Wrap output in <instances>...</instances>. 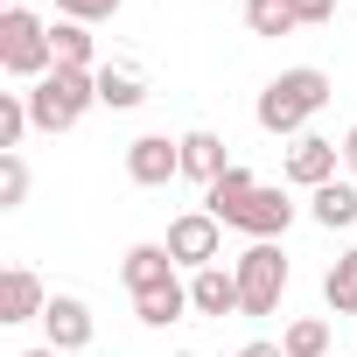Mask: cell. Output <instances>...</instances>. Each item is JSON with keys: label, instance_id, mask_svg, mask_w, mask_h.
Here are the masks:
<instances>
[{"label": "cell", "instance_id": "cell-4", "mask_svg": "<svg viewBox=\"0 0 357 357\" xmlns=\"http://www.w3.org/2000/svg\"><path fill=\"white\" fill-rule=\"evenodd\" d=\"M0 70L8 77H50L56 50H50V22H36L29 8H0Z\"/></svg>", "mask_w": 357, "mask_h": 357}, {"label": "cell", "instance_id": "cell-26", "mask_svg": "<svg viewBox=\"0 0 357 357\" xmlns=\"http://www.w3.org/2000/svg\"><path fill=\"white\" fill-rule=\"evenodd\" d=\"M238 357H287V350H280V343H245Z\"/></svg>", "mask_w": 357, "mask_h": 357}, {"label": "cell", "instance_id": "cell-9", "mask_svg": "<svg viewBox=\"0 0 357 357\" xmlns=\"http://www.w3.org/2000/svg\"><path fill=\"white\" fill-rule=\"evenodd\" d=\"M294 225V204H287V190H252L245 204H238V218H231V231H245V238H280Z\"/></svg>", "mask_w": 357, "mask_h": 357}, {"label": "cell", "instance_id": "cell-22", "mask_svg": "<svg viewBox=\"0 0 357 357\" xmlns=\"http://www.w3.org/2000/svg\"><path fill=\"white\" fill-rule=\"evenodd\" d=\"M29 91H0V154H22V133H29Z\"/></svg>", "mask_w": 357, "mask_h": 357}, {"label": "cell", "instance_id": "cell-24", "mask_svg": "<svg viewBox=\"0 0 357 357\" xmlns=\"http://www.w3.org/2000/svg\"><path fill=\"white\" fill-rule=\"evenodd\" d=\"M119 8H126V0H56V15H63V22H84V29H91V22H112Z\"/></svg>", "mask_w": 357, "mask_h": 357}, {"label": "cell", "instance_id": "cell-18", "mask_svg": "<svg viewBox=\"0 0 357 357\" xmlns=\"http://www.w3.org/2000/svg\"><path fill=\"white\" fill-rule=\"evenodd\" d=\"M147 98V84L133 77V70H119V63H98V105L105 112H133Z\"/></svg>", "mask_w": 357, "mask_h": 357}, {"label": "cell", "instance_id": "cell-12", "mask_svg": "<svg viewBox=\"0 0 357 357\" xmlns=\"http://www.w3.org/2000/svg\"><path fill=\"white\" fill-rule=\"evenodd\" d=\"M119 280H126L133 294H147V287H168V280H183V273H175L168 245H133V252L119 259Z\"/></svg>", "mask_w": 357, "mask_h": 357}, {"label": "cell", "instance_id": "cell-15", "mask_svg": "<svg viewBox=\"0 0 357 357\" xmlns=\"http://www.w3.org/2000/svg\"><path fill=\"white\" fill-rule=\"evenodd\" d=\"M133 315H140L147 329L183 322V315H190V280H168V287H147V294H133Z\"/></svg>", "mask_w": 357, "mask_h": 357}, {"label": "cell", "instance_id": "cell-30", "mask_svg": "<svg viewBox=\"0 0 357 357\" xmlns=\"http://www.w3.org/2000/svg\"><path fill=\"white\" fill-rule=\"evenodd\" d=\"M183 357H204V350H183Z\"/></svg>", "mask_w": 357, "mask_h": 357}, {"label": "cell", "instance_id": "cell-27", "mask_svg": "<svg viewBox=\"0 0 357 357\" xmlns=\"http://www.w3.org/2000/svg\"><path fill=\"white\" fill-rule=\"evenodd\" d=\"M343 168H350V175H357V126H350V133H343Z\"/></svg>", "mask_w": 357, "mask_h": 357}, {"label": "cell", "instance_id": "cell-1", "mask_svg": "<svg viewBox=\"0 0 357 357\" xmlns=\"http://www.w3.org/2000/svg\"><path fill=\"white\" fill-rule=\"evenodd\" d=\"M329 91H336V84H329V70H315V63H294V70H280V77L259 91V105H252V112H259V126H266V133H287V140H301V133H308V119L329 105Z\"/></svg>", "mask_w": 357, "mask_h": 357}, {"label": "cell", "instance_id": "cell-17", "mask_svg": "<svg viewBox=\"0 0 357 357\" xmlns=\"http://www.w3.org/2000/svg\"><path fill=\"white\" fill-rule=\"evenodd\" d=\"M50 50H56V70H98V50H91L84 22H50Z\"/></svg>", "mask_w": 357, "mask_h": 357}, {"label": "cell", "instance_id": "cell-21", "mask_svg": "<svg viewBox=\"0 0 357 357\" xmlns=\"http://www.w3.org/2000/svg\"><path fill=\"white\" fill-rule=\"evenodd\" d=\"M245 29L252 36H294L301 15H294V0H245Z\"/></svg>", "mask_w": 357, "mask_h": 357}, {"label": "cell", "instance_id": "cell-6", "mask_svg": "<svg viewBox=\"0 0 357 357\" xmlns=\"http://www.w3.org/2000/svg\"><path fill=\"white\" fill-rule=\"evenodd\" d=\"M126 175L140 190H168L175 175H183V140H168V133H140L126 147Z\"/></svg>", "mask_w": 357, "mask_h": 357}, {"label": "cell", "instance_id": "cell-2", "mask_svg": "<svg viewBox=\"0 0 357 357\" xmlns=\"http://www.w3.org/2000/svg\"><path fill=\"white\" fill-rule=\"evenodd\" d=\"M91 105H98V70H50V77L29 84V119H36V133H70Z\"/></svg>", "mask_w": 357, "mask_h": 357}, {"label": "cell", "instance_id": "cell-11", "mask_svg": "<svg viewBox=\"0 0 357 357\" xmlns=\"http://www.w3.org/2000/svg\"><path fill=\"white\" fill-rule=\"evenodd\" d=\"M252 190H259V175H252V168H245V161H231V168H225V175H218V183H211V190H204V211H211V218H218V225H225V231H231V218H238V204H245V197H252Z\"/></svg>", "mask_w": 357, "mask_h": 357}, {"label": "cell", "instance_id": "cell-23", "mask_svg": "<svg viewBox=\"0 0 357 357\" xmlns=\"http://www.w3.org/2000/svg\"><path fill=\"white\" fill-rule=\"evenodd\" d=\"M22 204H29V161L0 154V211H22Z\"/></svg>", "mask_w": 357, "mask_h": 357}, {"label": "cell", "instance_id": "cell-29", "mask_svg": "<svg viewBox=\"0 0 357 357\" xmlns=\"http://www.w3.org/2000/svg\"><path fill=\"white\" fill-rule=\"evenodd\" d=\"M8 8H29V0H8Z\"/></svg>", "mask_w": 357, "mask_h": 357}, {"label": "cell", "instance_id": "cell-19", "mask_svg": "<svg viewBox=\"0 0 357 357\" xmlns=\"http://www.w3.org/2000/svg\"><path fill=\"white\" fill-rule=\"evenodd\" d=\"M280 350H287V357H329V322H322V315H294V322L280 329Z\"/></svg>", "mask_w": 357, "mask_h": 357}, {"label": "cell", "instance_id": "cell-20", "mask_svg": "<svg viewBox=\"0 0 357 357\" xmlns=\"http://www.w3.org/2000/svg\"><path fill=\"white\" fill-rule=\"evenodd\" d=\"M322 301H329V315H357V245L329 266V280H322Z\"/></svg>", "mask_w": 357, "mask_h": 357}, {"label": "cell", "instance_id": "cell-28", "mask_svg": "<svg viewBox=\"0 0 357 357\" xmlns=\"http://www.w3.org/2000/svg\"><path fill=\"white\" fill-rule=\"evenodd\" d=\"M22 357H63V350H50V343H36V350H22Z\"/></svg>", "mask_w": 357, "mask_h": 357}, {"label": "cell", "instance_id": "cell-10", "mask_svg": "<svg viewBox=\"0 0 357 357\" xmlns=\"http://www.w3.org/2000/svg\"><path fill=\"white\" fill-rule=\"evenodd\" d=\"M43 308H50V287H43L36 266H8L0 273V322H43Z\"/></svg>", "mask_w": 357, "mask_h": 357}, {"label": "cell", "instance_id": "cell-16", "mask_svg": "<svg viewBox=\"0 0 357 357\" xmlns=\"http://www.w3.org/2000/svg\"><path fill=\"white\" fill-rule=\"evenodd\" d=\"M308 218H315L322 231H350V225H357V183H322V190L308 197Z\"/></svg>", "mask_w": 357, "mask_h": 357}, {"label": "cell", "instance_id": "cell-13", "mask_svg": "<svg viewBox=\"0 0 357 357\" xmlns=\"http://www.w3.org/2000/svg\"><path fill=\"white\" fill-rule=\"evenodd\" d=\"M190 308L197 315H238V273H225V266L190 273Z\"/></svg>", "mask_w": 357, "mask_h": 357}, {"label": "cell", "instance_id": "cell-3", "mask_svg": "<svg viewBox=\"0 0 357 357\" xmlns=\"http://www.w3.org/2000/svg\"><path fill=\"white\" fill-rule=\"evenodd\" d=\"M231 273H238V315H273L280 308V294H287V252L273 238H252L231 259Z\"/></svg>", "mask_w": 357, "mask_h": 357}, {"label": "cell", "instance_id": "cell-25", "mask_svg": "<svg viewBox=\"0 0 357 357\" xmlns=\"http://www.w3.org/2000/svg\"><path fill=\"white\" fill-rule=\"evenodd\" d=\"M294 15H301V29H322L336 15V0H294Z\"/></svg>", "mask_w": 357, "mask_h": 357}, {"label": "cell", "instance_id": "cell-7", "mask_svg": "<svg viewBox=\"0 0 357 357\" xmlns=\"http://www.w3.org/2000/svg\"><path fill=\"white\" fill-rule=\"evenodd\" d=\"M336 168H343V140H322V133H301L294 147H287V183L294 190H322V183H336Z\"/></svg>", "mask_w": 357, "mask_h": 357}, {"label": "cell", "instance_id": "cell-14", "mask_svg": "<svg viewBox=\"0 0 357 357\" xmlns=\"http://www.w3.org/2000/svg\"><path fill=\"white\" fill-rule=\"evenodd\" d=\"M231 161H225V140L211 133V126H197V133H183V175H190V183H218V175H225Z\"/></svg>", "mask_w": 357, "mask_h": 357}, {"label": "cell", "instance_id": "cell-8", "mask_svg": "<svg viewBox=\"0 0 357 357\" xmlns=\"http://www.w3.org/2000/svg\"><path fill=\"white\" fill-rule=\"evenodd\" d=\"M91 336H98V322H91V308H84L77 294H50V308H43V343L70 357V350H84Z\"/></svg>", "mask_w": 357, "mask_h": 357}, {"label": "cell", "instance_id": "cell-5", "mask_svg": "<svg viewBox=\"0 0 357 357\" xmlns=\"http://www.w3.org/2000/svg\"><path fill=\"white\" fill-rule=\"evenodd\" d=\"M168 259L175 266H190V273H204V266H218L225 259V225L211 218V211H183V218H175L168 225Z\"/></svg>", "mask_w": 357, "mask_h": 357}]
</instances>
